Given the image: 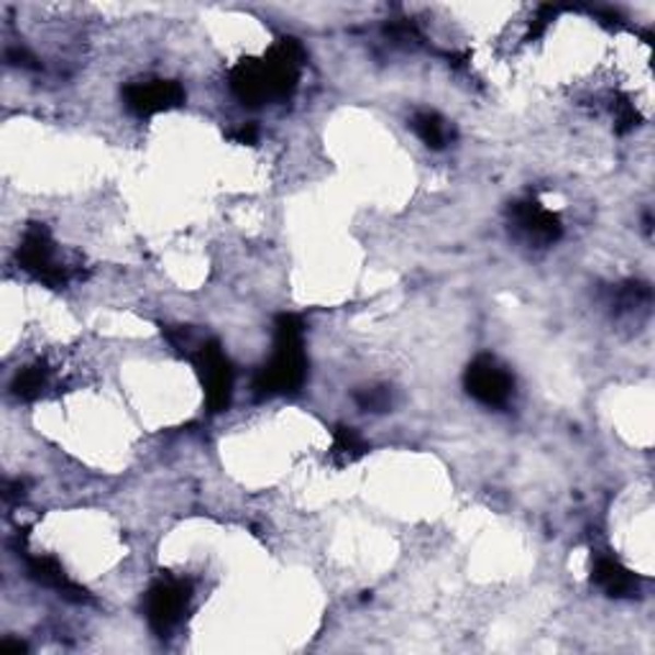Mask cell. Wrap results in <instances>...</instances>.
I'll use <instances>...</instances> for the list:
<instances>
[{
	"mask_svg": "<svg viewBox=\"0 0 655 655\" xmlns=\"http://www.w3.org/2000/svg\"><path fill=\"white\" fill-rule=\"evenodd\" d=\"M231 139L236 141V144H254L256 139H259V128H256L254 124H246L236 128V131H231Z\"/></svg>",
	"mask_w": 655,
	"mask_h": 655,
	"instance_id": "cell-13",
	"label": "cell"
},
{
	"mask_svg": "<svg viewBox=\"0 0 655 655\" xmlns=\"http://www.w3.org/2000/svg\"><path fill=\"white\" fill-rule=\"evenodd\" d=\"M19 261L26 272H32L36 280L49 288H62L70 280V267L57 259L55 241H51L47 225H32L24 233L19 246Z\"/></svg>",
	"mask_w": 655,
	"mask_h": 655,
	"instance_id": "cell-2",
	"label": "cell"
},
{
	"mask_svg": "<svg viewBox=\"0 0 655 655\" xmlns=\"http://www.w3.org/2000/svg\"><path fill=\"white\" fill-rule=\"evenodd\" d=\"M0 651H5V653H24L26 651V645L24 643H11V640H5L3 645H0Z\"/></svg>",
	"mask_w": 655,
	"mask_h": 655,
	"instance_id": "cell-14",
	"label": "cell"
},
{
	"mask_svg": "<svg viewBox=\"0 0 655 655\" xmlns=\"http://www.w3.org/2000/svg\"><path fill=\"white\" fill-rule=\"evenodd\" d=\"M594 582L599 589H605L609 597H630L638 589V578L632 576V571L622 566L620 561L612 555L599 553L594 559Z\"/></svg>",
	"mask_w": 655,
	"mask_h": 655,
	"instance_id": "cell-8",
	"label": "cell"
},
{
	"mask_svg": "<svg viewBox=\"0 0 655 655\" xmlns=\"http://www.w3.org/2000/svg\"><path fill=\"white\" fill-rule=\"evenodd\" d=\"M466 389L473 400L487 408H504L510 402L515 382L507 369L496 364L492 356H479L466 369Z\"/></svg>",
	"mask_w": 655,
	"mask_h": 655,
	"instance_id": "cell-4",
	"label": "cell"
},
{
	"mask_svg": "<svg viewBox=\"0 0 655 655\" xmlns=\"http://www.w3.org/2000/svg\"><path fill=\"white\" fill-rule=\"evenodd\" d=\"M412 131H416L418 139L431 149H443L448 144V137H451L446 120H443L441 116H435V113H431V110L418 113V116L412 118Z\"/></svg>",
	"mask_w": 655,
	"mask_h": 655,
	"instance_id": "cell-9",
	"label": "cell"
},
{
	"mask_svg": "<svg viewBox=\"0 0 655 655\" xmlns=\"http://www.w3.org/2000/svg\"><path fill=\"white\" fill-rule=\"evenodd\" d=\"M512 225L528 244L548 246L561 236V221L553 210L540 206L538 200H525L512 206Z\"/></svg>",
	"mask_w": 655,
	"mask_h": 655,
	"instance_id": "cell-7",
	"label": "cell"
},
{
	"mask_svg": "<svg viewBox=\"0 0 655 655\" xmlns=\"http://www.w3.org/2000/svg\"><path fill=\"white\" fill-rule=\"evenodd\" d=\"M307 361L303 351V323L295 315H282L277 320L274 353L269 364L256 376L254 387L261 395H284L303 387Z\"/></svg>",
	"mask_w": 655,
	"mask_h": 655,
	"instance_id": "cell-1",
	"label": "cell"
},
{
	"mask_svg": "<svg viewBox=\"0 0 655 655\" xmlns=\"http://www.w3.org/2000/svg\"><path fill=\"white\" fill-rule=\"evenodd\" d=\"M126 105L137 116H154V113L177 108L185 101V90L179 87V82L172 80H141L131 82L124 90Z\"/></svg>",
	"mask_w": 655,
	"mask_h": 655,
	"instance_id": "cell-6",
	"label": "cell"
},
{
	"mask_svg": "<svg viewBox=\"0 0 655 655\" xmlns=\"http://www.w3.org/2000/svg\"><path fill=\"white\" fill-rule=\"evenodd\" d=\"M187 601H190V584L183 578H160L147 592V620L156 635H169L183 620Z\"/></svg>",
	"mask_w": 655,
	"mask_h": 655,
	"instance_id": "cell-3",
	"label": "cell"
},
{
	"mask_svg": "<svg viewBox=\"0 0 655 655\" xmlns=\"http://www.w3.org/2000/svg\"><path fill=\"white\" fill-rule=\"evenodd\" d=\"M195 366H198L202 387H206L208 405L213 412L229 408L231 391H233V369L225 359L223 349L218 343L200 346L195 353Z\"/></svg>",
	"mask_w": 655,
	"mask_h": 655,
	"instance_id": "cell-5",
	"label": "cell"
},
{
	"mask_svg": "<svg viewBox=\"0 0 655 655\" xmlns=\"http://www.w3.org/2000/svg\"><path fill=\"white\" fill-rule=\"evenodd\" d=\"M366 454V443L353 428H338L334 433V446H330V456L338 464H351Z\"/></svg>",
	"mask_w": 655,
	"mask_h": 655,
	"instance_id": "cell-10",
	"label": "cell"
},
{
	"mask_svg": "<svg viewBox=\"0 0 655 655\" xmlns=\"http://www.w3.org/2000/svg\"><path fill=\"white\" fill-rule=\"evenodd\" d=\"M356 402L361 405L364 410H387L389 408V391L382 389V387H374V389H364L361 395L356 397Z\"/></svg>",
	"mask_w": 655,
	"mask_h": 655,
	"instance_id": "cell-12",
	"label": "cell"
},
{
	"mask_svg": "<svg viewBox=\"0 0 655 655\" xmlns=\"http://www.w3.org/2000/svg\"><path fill=\"white\" fill-rule=\"evenodd\" d=\"M44 387H47V372L42 366L21 369L16 379H13V391L21 400H34V397L42 395Z\"/></svg>",
	"mask_w": 655,
	"mask_h": 655,
	"instance_id": "cell-11",
	"label": "cell"
}]
</instances>
